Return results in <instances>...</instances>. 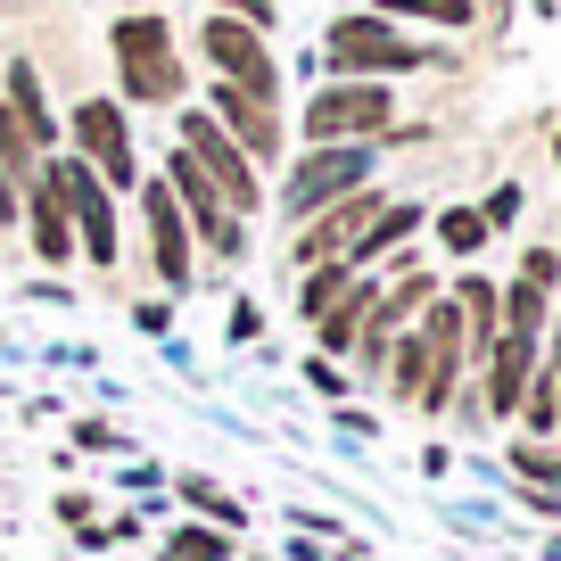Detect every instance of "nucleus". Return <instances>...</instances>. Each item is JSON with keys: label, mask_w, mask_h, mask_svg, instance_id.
Wrapping results in <instances>:
<instances>
[{"label": "nucleus", "mask_w": 561, "mask_h": 561, "mask_svg": "<svg viewBox=\"0 0 561 561\" xmlns=\"http://www.w3.org/2000/svg\"><path fill=\"white\" fill-rule=\"evenodd\" d=\"M116 67H124L133 100H182V58H174L165 18H124L116 25Z\"/></svg>", "instance_id": "obj_1"}, {"label": "nucleus", "mask_w": 561, "mask_h": 561, "mask_svg": "<svg viewBox=\"0 0 561 561\" xmlns=\"http://www.w3.org/2000/svg\"><path fill=\"white\" fill-rule=\"evenodd\" d=\"M364 174H371V149L364 140H339V149H306V165L289 174V215H322V207H339V198H355L364 191Z\"/></svg>", "instance_id": "obj_2"}, {"label": "nucleus", "mask_w": 561, "mask_h": 561, "mask_svg": "<svg viewBox=\"0 0 561 561\" xmlns=\"http://www.w3.org/2000/svg\"><path fill=\"white\" fill-rule=\"evenodd\" d=\"M331 67H347V75H404V67H430V50L421 42H397V25L388 18H339L331 25Z\"/></svg>", "instance_id": "obj_3"}, {"label": "nucleus", "mask_w": 561, "mask_h": 561, "mask_svg": "<svg viewBox=\"0 0 561 561\" xmlns=\"http://www.w3.org/2000/svg\"><path fill=\"white\" fill-rule=\"evenodd\" d=\"M371 133H388V91L380 83H331L314 107H306V140H314V149L371 140Z\"/></svg>", "instance_id": "obj_4"}, {"label": "nucleus", "mask_w": 561, "mask_h": 561, "mask_svg": "<svg viewBox=\"0 0 561 561\" xmlns=\"http://www.w3.org/2000/svg\"><path fill=\"white\" fill-rule=\"evenodd\" d=\"M42 174L58 182V198H67V215H75V231H83V256L91 264H116V215H107V191H100V174H91L83 158H58V165H42Z\"/></svg>", "instance_id": "obj_5"}, {"label": "nucleus", "mask_w": 561, "mask_h": 561, "mask_svg": "<svg viewBox=\"0 0 561 561\" xmlns=\"http://www.w3.org/2000/svg\"><path fill=\"white\" fill-rule=\"evenodd\" d=\"M182 158L224 191V207H240V215L256 207V174H248L240 140H224V124H215V116H182Z\"/></svg>", "instance_id": "obj_6"}, {"label": "nucleus", "mask_w": 561, "mask_h": 561, "mask_svg": "<svg viewBox=\"0 0 561 561\" xmlns=\"http://www.w3.org/2000/svg\"><path fill=\"white\" fill-rule=\"evenodd\" d=\"M207 58L224 67V83H240V91H256V100H273V58H264L256 25L215 18V25H207Z\"/></svg>", "instance_id": "obj_7"}, {"label": "nucleus", "mask_w": 561, "mask_h": 561, "mask_svg": "<svg viewBox=\"0 0 561 561\" xmlns=\"http://www.w3.org/2000/svg\"><path fill=\"white\" fill-rule=\"evenodd\" d=\"M75 140H83V165L107 182H133V140H124V116L107 100H83L75 107Z\"/></svg>", "instance_id": "obj_8"}, {"label": "nucleus", "mask_w": 561, "mask_h": 561, "mask_svg": "<svg viewBox=\"0 0 561 561\" xmlns=\"http://www.w3.org/2000/svg\"><path fill=\"white\" fill-rule=\"evenodd\" d=\"M215 124H224V140H240V158H264V149L280 140L273 107H264L256 91H240V83H224V91H215Z\"/></svg>", "instance_id": "obj_9"}, {"label": "nucleus", "mask_w": 561, "mask_h": 561, "mask_svg": "<svg viewBox=\"0 0 561 561\" xmlns=\"http://www.w3.org/2000/svg\"><path fill=\"white\" fill-rule=\"evenodd\" d=\"M25 231H34V256H42V264H67V256H75V215H67V198H58L50 174L25 191Z\"/></svg>", "instance_id": "obj_10"}, {"label": "nucleus", "mask_w": 561, "mask_h": 561, "mask_svg": "<svg viewBox=\"0 0 561 561\" xmlns=\"http://www.w3.org/2000/svg\"><path fill=\"white\" fill-rule=\"evenodd\" d=\"M364 224H371V198H364V191H355V198H339L331 215H314V231H298V273L331 264V256H339V248H347Z\"/></svg>", "instance_id": "obj_11"}, {"label": "nucleus", "mask_w": 561, "mask_h": 561, "mask_svg": "<svg viewBox=\"0 0 561 561\" xmlns=\"http://www.w3.org/2000/svg\"><path fill=\"white\" fill-rule=\"evenodd\" d=\"M528 371H537V339H495V355H488V404L495 413H520L528 404Z\"/></svg>", "instance_id": "obj_12"}, {"label": "nucleus", "mask_w": 561, "mask_h": 561, "mask_svg": "<svg viewBox=\"0 0 561 561\" xmlns=\"http://www.w3.org/2000/svg\"><path fill=\"white\" fill-rule=\"evenodd\" d=\"M149 231H158V273L182 289V280H191V224H182V207H174L165 182L149 191Z\"/></svg>", "instance_id": "obj_13"}, {"label": "nucleus", "mask_w": 561, "mask_h": 561, "mask_svg": "<svg viewBox=\"0 0 561 561\" xmlns=\"http://www.w3.org/2000/svg\"><path fill=\"white\" fill-rule=\"evenodd\" d=\"M364 306H380V289H347V298L322 314V347H347V339L364 331Z\"/></svg>", "instance_id": "obj_14"}, {"label": "nucleus", "mask_w": 561, "mask_h": 561, "mask_svg": "<svg viewBox=\"0 0 561 561\" xmlns=\"http://www.w3.org/2000/svg\"><path fill=\"white\" fill-rule=\"evenodd\" d=\"M438 240L455 248V256H479V248H488V215H479V207H446L438 215Z\"/></svg>", "instance_id": "obj_15"}, {"label": "nucleus", "mask_w": 561, "mask_h": 561, "mask_svg": "<svg viewBox=\"0 0 561 561\" xmlns=\"http://www.w3.org/2000/svg\"><path fill=\"white\" fill-rule=\"evenodd\" d=\"M537 322H545V289L512 280V298H504V331H512V339H537Z\"/></svg>", "instance_id": "obj_16"}, {"label": "nucleus", "mask_w": 561, "mask_h": 561, "mask_svg": "<svg viewBox=\"0 0 561 561\" xmlns=\"http://www.w3.org/2000/svg\"><path fill=\"white\" fill-rule=\"evenodd\" d=\"M413 224H421V215H413V207H388V215H380V224H371V231H364V248H355V256H347V264H364V256H388V248H397V240H404V231H413Z\"/></svg>", "instance_id": "obj_17"}, {"label": "nucleus", "mask_w": 561, "mask_h": 561, "mask_svg": "<svg viewBox=\"0 0 561 561\" xmlns=\"http://www.w3.org/2000/svg\"><path fill=\"white\" fill-rule=\"evenodd\" d=\"M165 561H224V528H182V537H165Z\"/></svg>", "instance_id": "obj_18"}, {"label": "nucleus", "mask_w": 561, "mask_h": 561, "mask_svg": "<svg viewBox=\"0 0 561 561\" xmlns=\"http://www.w3.org/2000/svg\"><path fill=\"white\" fill-rule=\"evenodd\" d=\"M371 9H413V18H438V25H471V0H371Z\"/></svg>", "instance_id": "obj_19"}, {"label": "nucleus", "mask_w": 561, "mask_h": 561, "mask_svg": "<svg viewBox=\"0 0 561 561\" xmlns=\"http://www.w3.org/2000/svg\"><path fill=\"white\" fill-rule=\"evenodd\" d=\"M182 495H191V504H207V520H215V528H231V520H240V504H231V495H215L207 479H182Z\"/></svg>", "instance_id": "obj_20"}, {"label": "nucleus", "mask_w": 561, "mask_h": 561, "mask_svg": "<svg viewBox=\"0 0 561 561\" xmlns=\"http://www.w3.org/2000/svg\"><path fill=\"white\" fill-rule=\"evenodd\" d=\"M553 273H561V256H553V248H537V256L520 264V280H528V289H553Z\"/></svg>", "instance_id": "obj_21"}, {"label": "nucleus", "mask_w": 561, "mask_h": 561, "mask_svg": "<svg viewBox=\"0 0 561 561\" xmlns=\"http://www.w3.org/2000/svg\"><path fill=\"white\" fill-rule=\"evenodd\" d=\"M520 471H537V479H561V455H553V446H520Z\"/></svg>", "instance_id": "obj_22"}, {"label": "nucleus", "mask_w": 561, "mask_h": 561, "mask_svg": "<svg viewBox=\"0 0 561 561\" xmlns=\"http://www.w3.org/2000/svg\"><path fill=\"white\" fill-rule=\"evenodd\" d=\"M479 215H488V231H495V224H512V215H520V191H512V182H504V191H495V198H488V207H479Z\"/></svg>", "instance_id": "obj_23"}, {"label": "nucleus", "mask_w": 561, "mask_h": 561, "mask_svg": "<svg viewBox=\"0 0 561 561\" xmlns=\"http://www.w3.org/2000/svg\"><path fill=\"white\" fill-rule=\"evenodd\" d=\"M224 18H240V25H264V18H273V0H224Z\"/></svg>", "instance_id": "obj_24"}, {"label": "nucleus", "mask_w": 561, "mask_h": 561, "mask_svg": "<svg viewBox=\"0 0 561 561\" xmlns=\"http://www.w3.org/2000/svg\"><path fill=\"white\" fill-rule=\"evenodd\" d=\"M75 446H91V455H107V446H116V430H107V421H83V430H75Z\"/></svg>", "instance_id": "obj_25"}, {"label": "nucleus", "mask_w": 561, "mask_h": 561, "mask_svg": "<svg viewBox=\"0 0 561 561\" xmlns=\"http://www.w3.org/2000/svg\"><path fill=\"white\" fill-rule=\"evenodd\" d=\"M553 158H561V140H553Z\"/></svg>", "instance_id": "obj_26"}]
</instances>
